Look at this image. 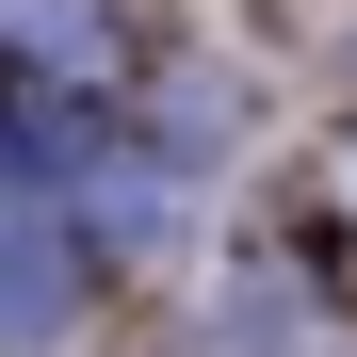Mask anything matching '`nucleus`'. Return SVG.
Masks as SVG:
<instances>
[{
  "label": "nucleus",
  "instance_id": "obj_1",
  "mask_svg": "<svg viewBox=\"0 0 357 357\" xmlns=\"http://www.w3.org/2000/svg\"><path fill=\"white\" fill-rule=\"evenodd\" d=\"M82 309H98V244L82 227H0V357L66 341Z\"/></svg>",
  "mask_w": 357,
  "mask_h": 357
}]
</instances>
